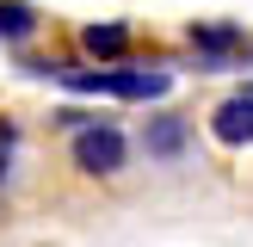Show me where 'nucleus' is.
Returning a JSON list of instances; mask_svg holds the SVG:
<instances>
[{
	"instance_id": "nucleus-1",
	"label": "nucleus",
	"mask_w": 253,
	"mask_h": 247,
	"mask_svg": "<svg viewBox=\"0 0 253 247\" xmlns=\"http://www.w3.org/2000/svg\"><path fill=\"white\" fill-rule=\"evenodd\" d=\"M37 74H56L74 93H118V99H161L167 93V74L161 68H49V62H31Z\"/></svg>"
},
{
	"instance_id": "nucleus-2",
	"label": "nucleus",
	"mask_w": 253,
	"mask_h": 247,
	"mask_svg": "<svg viewBox=\"0 0 253 247\" xmlns=\"http://www.w3.org/2000/svg\"><path fill=\"white\" fill-rule=\"evenodd\" d=\"M124 155H130V142H124V130L118 124H81L74 130V167L81 173H118L124 167Z\"/></svg>"
},
{
	"instance_id": "nucleus-3",
	"label": "nucleus",
	"mask_w": 253,
	"mask_h": 247,
	"mask_svg": "<svg viewBox=\"0 0 253 247\" xmlns=\"http://www.w3.org/2000/svg\"><path fill=\"white\" fill-rule=\"evenodd\" d=\"M192 43L204 49V68H229V62H253V43L241 31H235V25H192Z\"/></svg>"
},
{
	"instance_id": "nucleus-4",
	"label": "nucleus",
	"mask_w": 253,
	"mask_h": 247,
	"mask_svg": "<svg viewBox=\"0 0 253 247\" xmlns=\"http://www.w3.org/2000/svg\"><path fill=\"white\" fill-rule=\"evenodd\" d=\"M210 130H216V142L247 148V142H253V93L222 99V105H216V118H210Z\"/></svg>"
},
{
	"instance_id": "nucleus-5",
	"label": "nucleus",
	"mask_w": 253,
	"mask_h": 247,
	"mask_svg": "<svg viewBox=\"0 0 253 247\" xmlns=\"http://www.w3.org/2000/svg\"><path fill=\"white\" fill-rule=\"evenodd\" d=\"M185 142H192V124L173 118V111L148 118V130H142V148H148L155 161H179V155H185Z\"/></svg>"
},
{
	"instance_id": "nucleus-6",
	"label": "nucleus",
	"mask_w": 253,
	"mask_h": 247,
	"mask_svg": "<svg viewBox=\"0 0 253 247\" xmlns=\"http://www.w3.org/2000/svg\"><path fill=\"white\" fill-rule=\"evenodd\" d=\"M37 31V6L31 0H0V37L6 43H19V37Z\"/></svg>"
},
{
	"instance_id": "nucleus-7",
	"label": "nucleus",
	"mask_w": 253,
	"mask_h": 247,
	"mask_svg": "<svg viewBox=\"0 0 253 247\" xmlns=\"http://www.w3.org/2000/svg\"><path fill=\"white\" fill-rule=\"evenodd\" d=\"M81 43H86V56H124L130 31H124V25H86V31H81Z\"/></svg>"
}]
</instances>
